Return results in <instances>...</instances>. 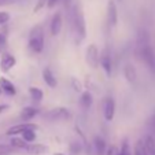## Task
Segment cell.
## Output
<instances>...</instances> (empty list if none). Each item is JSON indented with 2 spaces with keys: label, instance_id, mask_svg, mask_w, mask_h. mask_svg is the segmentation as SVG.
<instances>
[{
  "label": "cell",
  "instance_id": "6da1fadb",
  "mask_svg": "<svg viewBox=\"0 0 155 155\" xmlns=\"http://www.w3.org/2000/svg\"><path fill=\"white\" fill-rule=\"evenodd\" d=\"M71 28H73L74 35L78 40H84L87 37V24H85V17L82 12L81 4H74L71 8Z\"/></svg>",
  "mask_w": 155,
  "mask_h": 155
},
{
  "label": "cell",
  "instance_id": "7a4b0ae2",
  "mask_svg": "<svg viewBox=\"0 0 155 155\" xmlns=\"http://www.w3.org/2000/svg\"><path fill=\"white\" fill-rule=\"evenodd\" d=\"M44 29L41 25H36L29 33V48L35 54H40L44 50Z\"/></svg>",
  "mask_w": 155,
  "mask_h": 155
},
{
  "label": "cell",
  "instance_id": "3957f363",
  "mask_svg": "<svg viewBox=\"0 0 155 155\" xmlns=\"http://www.w3.org/2000/svg\"><path fill=\"white\" fill-rule=\"evenodd\" d=\"M99 63H100V66H102V69L104 70L106 76L111 77V74H113V55H111V50L108 48V45H106V47L103 48V51L100 52Z\"/></svg>",
  "mask_w": 155,
  "mask_h": 155
},
{
  "label": "cell",
  "instance_id": "277c9868",
  "mask_svg": "<svg viewBox=\"0 0 155 155\" xmlns=\"http://www.w3.org/2000/svg\"><path fill=\"white\" fill-rule=\"evenodd\" d=\"M43 117L50 121H66L71 117V114L68 108L55 107V108H52V110H50V111H47L45 114H43Z\"/></svg>",
  "mask_w": 155,
  "mask_h": 155
},
{
  "label": "cell",
  "instance_id": "5b68a950",
  "mask_svg": "<svg viewBox=\"0 0 155 155\" xmlns=\"http://www.w3.org/2000/svg\"><path fill=\"white\" fill-rule=\"evenodd\" d=\"M106 21H107V26L108 28L117 26V22H118V10H117V4H115L114 0H108Z\"/></svg>",
  "mask_w": 155,
  "mask_h": 155
},
{
  "label": "cell",
  "instance_id": "8992f818",
  "mask_svg": "<svg viewBox=\"0 0 155 155\" xmlns=\"http://www.w3.org/2000/svg\"><path fill=\"white\" fill-rule=\"evenodd\" d=\"M99 58H100V52L96 45H95V44L88 45L85 59H87V63L89 64L92 69H96L97 66H99Z\"/></svg>",
  "mask_w": 155,
  "mask_h": 155
},
{
  "label": "cell",
  "instance_id": "52a82bcc",
  "mask_svg": "<svg viewBox=\"0 0 155 155\" xmlns=\"http://www.w3.org/2000/svg\"><path fill=\"white\" fill-rule=\"evenodd\" d=\"M38 125L37 124H32V122H22V124H18V125H14L11 128L7 129L6 135L7 136H14L18 135V133H24L26 130H37Z\"/></svg>",
  "mask_w": 155,
  "mask_h": 155
},
{
  "label": "cell",
  "instance_id": "ba28073f",
  "mask_svg": "<svg viewBox=\"0 0 155 155\" xmlns=\"http://www.w3.org/2000/svg\"><path fill=\"white\" fill-rule=\"evenodd\" d=\"M103 115L106 121H113L115 115V100L113 97H106L103 100Z\"/></svg>",
  "mask_w": 155,
  "mask_h": 155
},
{
  "label": "cell",
  "instance_id": "9c48e42d",
  "mask_svg": "<svg viewBox=\"0 0 155 155\" xmlns=\"http://www.w3.org/2000/svg\"><path fill=\"white\" fill-rule=\"evenodd\" d=\"M15 64H17V58H15L12 54L4 52L3 55H2V59H0V70L3 71V73L10 71Z\"/></svg>",
  "mask_w": 155,
  "mask_h": 155
},
{
  "label": "cell",
  "instance_id": "30bf717a",
  "mask_svg": "<svg viewBox=\"0 0 155 155\" xmlns=\"http://www.w3.org/2000/svg\"><path fill=\"white\" fill-rule=\"evenodd\" d=\"M62 24H63V21H62V14L61 12H55L51 18V24H50V30H51V35L52 36H58L62 30Z\"/></svg>",
  "mask_w": 155,
  "mask_h": 155
},
{
  "label": "cell",
  "instance_id": "8fae6325",
  "mask_svg": "<svg viewBox=\"0 0 155 155\" xmlns=\"http://www.w3.org/2000/svg\"><path fill=\"white\" fill-rule=\"evenodd\" d=\"M38 114H40V110H38V108L29 106V107L22 108V111H21V114H19V118L24 121V122H26V121L33 120V118H35L36 115H38Z\"/></svg>",
  "mask_w": 155,
  "mask_h": 155
},
{
  "label": "cell",
  "instance_id": "7c38bea8",
  "mask_svg": "<svg viewBox=\"0 0 155 155\" xmlns=\"http://www.w3.org/2000/svg\"><path fill=\"white\" fill-rule=\"evenodd\" d=\"M48 147L44 146V144H40V143H30L28 144V147L25 148V151L30 155H43L44 152H47Z\"/></svg>",
  "mask_w": 155,
  "mask_h": 155
},
{
  "label": "cell",
  "instance_id": "4fadbf2b",
  "mask_svg": "<svg viewBox=\"0 0 155 155\" xmlns=\"http://www.w3.org/2000/svg\"><path fill=\"white\" fill-rule=\"evenodd\" d=\"M0 89L3 92H6L7 95H11V96H14V95L17 94L15 85L12 84L8 78H6V77H0Z\"/></svg>",
  "mask_w": 155,
  "mask_h": 155
},
{
  "label": "cell",
  "instance_id": "5bb4252c",
  "mask_svg": "<svg viewBox=\"0 0 155 155\" xmlns=\"http://www.w3.org/2000/svg\"><path fill=\"white\" fill-rule=\"evenodd\" d=\"M92 103H94V97H92V94L89 91H85L81 94V96H80V106H81L82 110H89L92 106Z\"/></svg>",
  "mask_w": 155,
  "mask_h": 155
},
{
  "label": "cell",
  "instance_id": "9a60e30c",
  "mask_svg": "<svg viewBox=\"0 0 155 155\" xmlns=\"http://www.w3.org/2000/svg\"><path fill=\"white\" fill-rule=\"evenodd\" d=\"M43 80H44V82H45V84H47L50 88H55L56 85H58L56 77L54 76L52 70H51L50 68H45L43 70Z\"/></svg>",
  "mask_w": 155,
  "mask_h": 155
},
{
  "label": "cell",
  "instance_id": "2e32d148",
  "mask_svg": "<svg viewBox=\"0 0 155 155\" xmlns=\"http://www.w3.org/2000/svg\"><path fill=\"white\" fill-rule=\"evenodd\" d=\"M94 147H95V152L97 155H104L106 150H107V144H106V140L100 136H96L94 139Z\"/></svg>",
  "mask_w": 155,
  "mask_h": 155
},
{
  "label": "cell",
  "instance_id": "e0dca14e",
  "mask_svg": "<svg viewBox=\"0 0 155 155\" xmlns=\"http://www.w3.org/2000/svg\"><path fill=\"white\" fill-rule=\"evenodd\" d=\"M124 76H125L126 81H129V82L136 81V69L133 68V64L126 63L124 66Z\"/></svg>",
  "mask_w": 155,
  "mask_h": 155
},
{
  "label": "cell",
  "instance_id": "ac0fdd59",
  "mask_svg": "<svg viewBox=\"0 0 155 155\" xmlns=\"http://www.w3.org/2000/svg\"><path fill=\"white\" fill-rule=\"evenodd\" d=\"M29 95H30V97H32V100L35 103H40L41 100H43V96H44L43 91H41L40 88H36V87L29 88Z\"/></svg>",
  "mask_w": 155,
  "mask_h": 155
},
{
  "label": "cell",
  "instance_id": "d6986e66",
  "mask_svg": "<svg viewBox=\"0 0 155 155\" xmlns=\"http://www.w3.org/2000/svg\"><path fill=\"white\" fill-rule=\"evenodd\" d=\"M144 146H146V150L148 152V155H155V139L152 137L151 135H148L146 139H144Z\"/></svg>",
  "mask_w": 155,
  "mask_h": 155
},
{
  "label": "cell",
  "instance_id": "ffe728a7",
  "mask_svg": "<svg viewBox=\"0 0 155 155\" xmlns=\"http://www.w3.org/2000/svg\"><path fill=\"white\" fill-rule=\"evenodd\" d=\"M8 144L15 150H25L28 147L26 141H25L24 139H19V137H12Z\"/></svg>",
  "mask_w": 155,
  "mask_h": 155
},
{
  "label": "cell",
  "instance_id": "44dd1931",
  "mask_svg": "<svg viewBox=\"0 0 155 155\" xmlns=\"http://www.w3.org/2000/svg\"><path fill=\"white\" fill-rule=\"evenodd\" d=\"M69 148H70V152L73 155H78L80 152L84 150V144H82L81 141H71Z\"/></svg>",
  "mask_w": 155,
  "mask_h": 155
},
{
  "label": "cell",
  "instance_id": "7402d4cb",
  "mask_svg": "<svg viewBox=\"0 0 155 155\" xmlns=\"http://www.w3.org/2000/svg\"><path fill=\"white\" fill-rule=\"evenodd\" d=\"M118 155H132L130 152V146H129V140L124 139L121 143V148L118 150Z\"/></svg>",
  "mask_w": 155,
  "mask_h": 155
},
{
  "label": "cell",
  "instance_id": "603a6c76",
  "mask_svg": "<svg viewBox=\"0 0 155 155\" xmlns=\"http://www.w3.org/2000/svg\"><path fill=\"white\" fill-rule=\"evenodd\" d=\"M135 155H148L146 150V146H144L143 140H137L136 141V146H135Z\"/></svg>",
  "mask_w": 155,
  "mask_h": 155
},
{
  "label": "cell",
  "instance_id": "cb8c5ba5",
  "mask_svg": "<svg viewBox=\"0 0 155 155\" xmlns=\"http://www.w3.org/2000/svg\"><path fill=\"white\" fill-rule=\"evenodd\" d=\"M22 139H24L26 143H32L36 140V130H26L22 133Z\"/></svg>",
  "mask_w": 155,
  "mask_h": 155
},
{
  "label": "cell",
  "instance_id": "d4e9b609",
  "mask_svg": "<svg viewBox=\"0 0 155 155\" xmlns=\"http://www.w3.org/2000/svg\"><path fill=\"white\" fill-rule=\"evenodd\" d=\"M12 151H15V148H12L10 144H0V154L10 155Z\"/></svg>",
  "mask_w": 155,
  "mask_h": 155
},
{
  "label": "cell",
  "instance_id": "484cf974",
  "mask_svg": "<svg viewBox=\"0 0 155 155\" xmlns=\"http://www.w3.org/2000/svg\"><path fill=\"white\" fill-rule=\"evenodd\" d=\"M10 21V14L6 11H0V25H4Z\"/></svg>",
  "mask_w": 155,
  "mask_h": 155
},
{
  "label": "cell",
  "instance_id": "4316f807",
  "mask_svg": "<svg viewBox=\"0 0 155 155\" xmlns=\"http://www.w3.org/2000/svg\"><path fill=\"white\" fill-rule=\"evenodd\" d=\"M71 85H73V88H74V91L76 92H81L82 91L81 82H80L77 78H71Z\"/></svg>",
  "mask_w": 155,
  "mask_h": 155
},
{
  "label": "cell",
  "instance_id": "83f0119b",
  "mask_svg": "<svg viewBox=\"0 0 155 155\" xmlns=\"http://www.w3.org/2000/svg\"><path fill=\"white\" fill-rule=\"evenodd\" d=\"M104 155H118V148L115 146H110L107 147V150H106V154Z\"/></svg>",
  "mask_w": 155,
  "mask_h": 155
},
{
  "label": "cell",
  "instance_id": "f1b7e54d",
  "mask_svg": "<svg viewBox=\"0 0 155 155\" xmlns=\"http://www.w3.org/2000/svg\"><path fill=\"white\" fill-rule=\"evenodd\" d=\"M47 2L48 0H37V4H36V7H35V12L40 11L44 6H47Z\"/></svg>",
  "mask_w": 155,
  "mask_h": 155
},
{
  "label": "cell",
  "instance_id": "f546056e",
  "mask_svg": "<svg viewBox=\"0 0 155 155\" xmlns=\"http://www.w3.org/2000/svg\"><path fill=\"white\" fill-rule=\"evenodd\" d=\"M6 44H7V38H6V36H4L3 33H0V50L6 47Z\"/></svg>",
  "mask_w": 155,
  "mask_h": 155
},
{
  "label": "cell",
  "instance_id": "4dcf8cb0",
  "mask_svg": "<svg viewBox=\"0 0 155 155\" xmlns=\"http://www.w3.org/2000/svg\"><path fill=\"white\" fill-rule=\"evenodd\" d=\"M59 2H61V0H48V2H47V7H48V8H54V7H55Z\"/></svg>",
  "mask_w": 155,
  "mask_h": 155
},
{
  "label": "cell",
  "instance_id": "1f68e13d",
  "mask_svg": "<svg viewBox=\"0 0 155 155\" xmlns=\"http://www.w3.org/2000/svg\"><path fill=\"white\" fill-rule=\"evenodd\" d=\"M8 108H10L8 104H0V113L6 111V110H8Z\"/></svg>",
  "mask_w": 155,
  "mask_h": 155
},
{
  "label": "cell",
  "instance_id": "d6a6232c",
  "mask_svg": "<svg viewBox=\"0 0 155 155\" xmlns=\"http://www.w3.org/2000/svg\"><path fill=\"white\" fill-rule=\"evenodd\" d=\"M54 155H64V154H62V152H56V154H54Z\"/></svg>",
  "mask_w": 155,
  "mask_h": 155
},
{
  "label": "cell",
  "instance_id": "836d02e7",
  "mask_svg": "<svg viewBox=\"0 0 155 155\" xmlns=\"http://www.w3.org/2000/svg\"><path fill=\"white\" fill-rule=\"evenodd\" d=\"M118 2H120V3H121V2H122V0H118Z\"/></svg>",
  "mask_w": 155,
  "mask_h": 155
},
{
  "label": "cell",
  "instance_id": "e575fe53",
  "mask_svg": "<svg viewBox=\"0 0 155 155\" xmlns=\"http://www.w3.org/2000/svg\"><path fill=\"white\" fill-rule=\"evenodd\" d=\"M0 155H6V154H0Z\"/></svg>",
  "mask_w": 155,
  "mask_h": 155
},
{
  "label": "cell",
  "instance_id": "d590c367",
  "mask_svg": "<svg viewBox=\"0 0 155 155\" xmlns=\"http://www.w3.org/2000/svg\"><path fill=\"white\" fill-rule=\"evenodd\" d=\"M0 92H2V89H0Z\"/></svg>",
  "mask_w": 155,
  "mask_h": 155
}]
</instances>
